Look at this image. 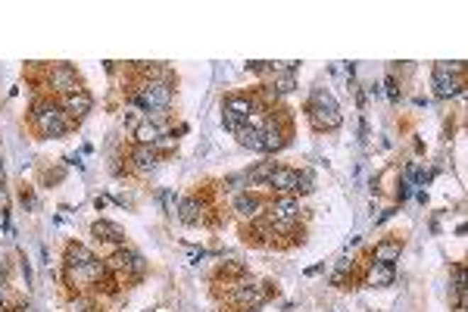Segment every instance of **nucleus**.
<instances>
[{
  "label": "nucleus",
  "mask_w": 468,
  "mask_h": 312,
  "mask_svg": "<svg viewBox=\"0 0 468 312\" xmlns=\"http://www.w3.org/2000/svg\"><path fill=\"white\" fill-rule=\"evenodd\" d=\"M278 166L272 160H262V162H256L253 169L247 172V184H253V187H269V178H272V172H275Z\"/></svg>",
  "instance_id": "a211bd4d"
},
{
  "label": "nucleus",
  "mask_w": 468,
  "mask_h": 312,
  "mask_svg": "<svg viewBox=\"0 0 468 312\" xmlns=\"http://www.w3.org/2000/svg\"><path fill=\"white\" fill-rule=\"evenodd\" d=\"M60 106L69 119H84V116L94 109V97L84 88H78L72 94H66V97H60Z\"/></svg>",
  "instance_id": "423d86ee"
},
{
  "label": "nucleus",
  "mask_w": 468,
  "mask_h": 312,
  "mask_svg": "<svg viewBox=\"0 0 468 312\" xmlns=\"http://www.w3.org/2000/svg\"><path fill=\"white\" fill-rule=\"evenodd\" d=\"M178 222L182 225H200L203 222V213H206V209H203V203L197 200V197H187V200H178Z\"/></svg>",
  "instance_id": "4468645a"
},
{
  "label": "nucleus",
  "mask_w": 468,
  "mask_h": 312,
  "mask_svg": "<svg viewBox=\"0 0 468 312\" xmlns=\"http://www.w3.org/2000/svg\"><path fill=\"white\" fill-rule=\"evenodd\" d=\"M316 191V175H312V169H300V175H296V191L294 194H312Z\"/></svg>",
  "instance_id": "4be33fe9"
},
{
  "label": "nucleus",
  "mask_w": 468,
  "mask_h": 312,
  "mask_svg": "<svg viewBox=\"0 0 468 312\" xmlns=\"http://www.w3.org/2000/svg\"><path fill=\"white\" fill-rule=\"evenodd\" d=\"M91 234H94L97 240H106V244H113V247H122V244H125V231H122L116 222H106V218L94 222V225H91Z\"/></svg>",
  "instance_id": "f8f14e48"
},
{
  "label": "nucleus",
  "mask_w": 468,
  "mask_h": 312,
  "mask_svg": "<svg viewBox=\"0 0 468 312\" xmlns=\"http://www.w3.org/2000/svg\"><path fill=\"white\" fill-rule=\"evenodd\" d=\"M244 184H247V172H240V175L225 178V187H228L231 194H244ZM247 187H250V184H247Z\"/></svg>",
  "instance_id": "393cba45"
},
{
  "label": "nucleus",
  "mask_w": 468,
  "mask_h": 312,
  "mask_svg": "<svg viewBox=\"0 0 468 312\" xmlns=\"http://www.w3.org/2000/svg\"><path fill=\"white\" fill-rule=\"evenodd\" d=\"M409 194H412V184L403 178V182H400V191H396V197H400V203H403L406 197H409Z\"/></svg>",
  "instance_id": "bb28decb"
},
{
  "label": "nucleus",
  "mask_w": 468,
  "mask_h": 312,
  "mask_svg": "<svg viewBox=\"0 0 468 312\" xmlns=\"http://www.w3.org/2000/svg\"><path fill=\"white\" fill-rule=\"evenodd\" d=\"M272 91L278 94H291L296 88V72H272V84H269Z\"/></svg>",
  "instance_id": "aec40b11"
},
{
  "label": "nucleus",
  "mask_w": 468,
  "mask_h": 312,
  "mask_svg": "<svg viewBox=\"0 0 468 312\" xmlns=\"http://www.w3.org/2000/svg\"><path fill=\"white\" fill-rule=\"evenodd\" d=\"M296 175H300V169H291V166H278L272 172L269 178V187L278 194V197H296Z\"/></svg>",
  "instance_id": "6e6552de"
},
{
  "label": "nucleus",
  "mask_w": 468,
  "mask_h": 312,
  "mask_svg": "<svg viewBox=\"0 0 468 312\" xmlns=\"http://www.w3.org/2000/svg\"><path fill=\"white\" fill-rule=\"evenodd\" d=\"M384 88H387V97L394 100V104H400V82H396L394 75H387V78H384Z\"/></svg>",
  "instance_id": "a878e982"
},
{
  "label": "nucleus",
  "mask_w": 468,
  "mask_h": 312,
  "mask_svg": "<svg viewBox=\"0 0 468 312\" xmlns=\"http://www.w3.org/2000/svg\"><path fill=\"white\" fill-rule=\"evenodd\" d=\"M234 138H238V144H240V147H247V150L262 153V131H260V128H253V125H244V128H240Z\"/></svg>",
  "instance_id": "6ab92c4d"
},
{
  "label": "nucleus",
  "mask_w": 468,
  "mask_h": 312,
  "mask_svg": "<svg viewBox=\"0 0 468 312\" xmlns=\"http://www.w3.org/2000/svg\"><path fill=\"white\" fill-rule=\"evenodd\" d=\"M140 119H144V113H140V109H135V106L125 109V113H122V128H131V131H135L138 125H140Z\"/></svg>",
  "instance_id": "b1692460"
},
{
  "label": "nucleus",
  "mask_w": 468,
  "mask_h": 312,
  "mask_svg": "<svg viewBox=\"0 0 468 312\" xmlns=\"http://www.w3.org/2000/svg\"><path fill=\"white\" fill-rule=\"evenodd\" d=\"M231 300H234V306H240V309H260L262 303L269 300V284L244 278L231 287Z\"/></svg>",
  "instance_id": "39448f33"
},
{
  "label": "nucleus",
  "mask_w": 468,
  "mask_h": 312,
  "mask_svg": "<svg viewBox=\"0 0 468 312\" xmlns=\"http://www.w3.org/2000/svg\"><path fill=\"white\" fill-rule=\"evenodd\" d=\"M47 84H50V88L60 94V97H66V94L78 91V75H75L72 66L60 62V66H53L50 72H47Z\"/></svg>",
  "instance_id": "0eeeda50"
},
{
  "label": "nucleus",
  "mask_w": 468,
  "mask_h": 312,
  "mask_svg": "<svg viewBox=\"0 0 468 312\" xmlns=\"http://www.w3.org/2000/svg\"><path fill=\"white\" fill-rule=\"evenodd\" d=\"M128 162L135 166L140 175H150V172L156 169V162H160V153L153 150V147H144V144H135L128 150Z\"/></svg>",
  "instance_id": "9d476101"
},
{
  "label": "nucleus",
  "mask_w": 468,
  "mask_h": 312,
  "mask_svg": "<svg viewBox=\"0 0 468 312\" xmlns=\"http://www.w3.org/2000/svg\"><path fill=\"white\" fill-rule=\"evenodd\" d=\"M91 260H97L91 247H84V244H69L66 247V269H82V265H88Z\"/></svg>",
  "instance_id": "f3484780"
},
{
  "label": "nucleus",
  "mask_w": 468,
  "mask_h": 312,
  "mask_svg": "<svg viewBox=\"0 0 468 312\" xmlns=\"http://www.w3.org/2000/svg\"><path fill=\"white\" fill-rule=\"evenodd\" d=\"M462 72H465V62H437L434 66V94L440 100H450V97H462L465 94V82H462Z\"/></svg>",
  "instance_id": "20e7f679"
},
{
  "label": "nucleus",
  "mask_w": 468,
  "mask_h": 312,
  "mask_svg": "<svg viewBox=\"0 0 468 312\" xmlns=\"http://www.w3.org/2000/svg\"><path fill=\"white\" fill-rule=\"evenodd\" d=\"M400 253H403V244L396 238H387V240H378L372 250V260L374 262H387V265H394L396 260H400Z\"/></svg>",
  "instance_id": "dca6fc26"
},
{
  "label": "nucleus",
  "mask_w": 468,
  "mask_h": 312,
  "mask_svg": "<svg viewBox=\"0 0 468 312\" xmlns=\"http://www.w3.org/2000/svg\"><path fill=\"white\" fill-rule=\"evenodd\" d=\"M162 135H169V125H156V122H150V119H140V125L135 128V144L153 147Z\"/></svg>",
  "instance_id": "ddd939ff"
},
{
  "label": "nucleus",
  "mask_w": 468,
  "mask_h": 312,
  "mask_svg": "<svg viewBox=\"0 0 468 312\" xmlns=\"http://www.w3.org/2000/svg\"><path fill=\"white\" fill-rule=\"evenodd\" d=\"M394 278H396V272H394V265H387V262H372L369 272H365V284L369 287H390Z\"/></svg>",
  "instance_id": "2eb2a0df"
},
{
  "label": "nucleus",
  "mask_w": 468,
  "mask_h": 312,
  "mask_svg": "<svg viewBox=\"0 0 468 312\" xmlns=\"http://www.w3.org/2000/svg\"><path fill=\"white\" fill-rule=\"evenodd\" d=\"M222 113L234 116V119H250V113H253V97H250V94H225Z\"/></svg>",
  "instance_id": "9b49d317"
},
{
  "label": "nucleus",
  "mask_w": 468,
  "mask_h": 312,
  "mask_svg": "<svg viewBox=\"0 0 468 312\" xmlns=\"http://www.w3.org/2000/svg\"><path fill=\"white\" fill-rule=\"evenodd\" d=\"M28 122L41 138H60V135H66V131L72 128V119L62 113V106L57 104V100H47V97L31 104Z\"/></svg>",
  "instance_id": "f257e3e1"
},
{
  "label": "nucleus",
  "mask_w": 468,
  "mask_h": 312,
  "mask_svg": "<svg viewBox=\"0 0 468 312\" xmlns=\"http://www.w3.org/2000/svg\"><path fill=\"white\" fill-rule=\"evenodd\" d=\"M172 82H153V78H144V82L131 94V106L140 109V113H156V109H169L172 106Z\"/></svg>",
  "instance_id": "f03ea898"
},
{
  "label": "nucleus",
  "mask_w": 468,
  "mask_h": 312,
  "mask_svg": "<svg viewBox=\"0 0 468 312\" xmlns=\"http://www.w3.org/2000/svg\"><path fill=\"white\" fill-rule=\"evenodd\" d=\"M0 200H4V184H0Z\"/></svg>",
  "instance_id": "cd10ccee"
},
{
  "label": "nucleus",
  "mask_w": 468,
  "mask_h": 312,
  "mask_svg": "<svg viewBox=\"0 0 468 312\" xmlns=\"http://www.w3.org/2000/svg\"><path fill=\"white\" fill-rule=\"evenodd\" d=\"M160 203H162V213L172 216V213L178 209V197H175V191H172V187H162V191H160Z\"/></svg>",
  "instance_id": "5701e85b"
},
{
  "label": "nucleus",
  "mask_w": 468,
  "mask_h": 312,
  "mask_svg": "<svg viewBox=\"0 0 468 312\" xmlns=\"http://www.w3.org/2000/svg\"><path fill=\"white\" fill-rule=\"evenodd\" d=\"M306 113H309V122L316 125L318 131H334V128H340V122H343L338 100H334L331 91H325V88L312 91V97L306 104Z\"/></svg>",
  "instance_id": "7ed1b4c3"
},
{
  "label": "nucleus",
  "mask_w": 468,
  "mask_h": 312,
  "mask_svg": "<svg viewBox=\"0 0 468 312\" xmlns=\"http://www.w3.org/2000/svg\"><path fill=\"white\" fill-rule=\"evenodd\" d=\"M231 206H234V213L238 216H244V218H262V213H265V203L256 197V194H250V191H244V194H234V200H231Z\"/></svg>",
  "instance_id": "1a4fd4ad"
},
{
  "label": "nucleus",
  "mask_w": 468,
  "mask_h": 312,
  "mask_svg": "<svg viewBox=\"0 0 468 312\" xmlns=\"http://www.w3.org/2000/svg\"><path fill=\"white\" fill-rule=\"evenodd\" d=\"M350 275H353V260H347V256H343V260L338 262V269H334V275H331V284H334V287L347 284Z\"/></svg>",
  "instance_id": "412c9836"
}]
</instances>
